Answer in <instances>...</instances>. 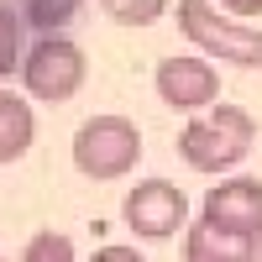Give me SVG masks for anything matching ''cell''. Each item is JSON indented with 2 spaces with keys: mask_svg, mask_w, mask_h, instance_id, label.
I'll return each instance as SVG.
<instances>
[{
  "mask_svg": "<svg viewBox=\"0 0 262 262\" xmlns=\"http://www.w3.org/2000/svg\"><path fill=\"white\" fill-rule=\"evenodd\" d=\"M173 0H100V11L116 21V27H152Z\"/></svg>",
  "mask_w": 262,
  "mask_h": 262,
  "instance_id": "30bf717a",
  "label": "cell"
},
{
  "mask_svg": "<svg viewBox=\"0 0 262 262\" xmlns=\"http://www.w3.org/2000/svg\"><path fill=\"white\" fill-rule=\"evenodd\" d=\"M152 84H158V100L173 111H205L221 100V74L210 58H163Z\"/></svg>",
  "mask_w": 262,
  "mask_h": 262,
  "instance_id": "8992f818",
  "label": "cell"
},
{
  "mask_svg": "<svg viewBox=\"0 0 262 262\" xmlns=\"http://www.w3.org/2000/svg\"><path fill=\"white\" fill-rule=\"evenodd\" d=\"M179 32L205 58H226L236 69H262V32L221 16L210 0H179Z\"/></svg>",
  "mask_w": 262,
  "mask_h": 262,
  "instance_id": "7a4b0ae2",
  "label": "cell"
},
{
  "mask_svg": "<svg viewBox=\"0 0 262 262\" xmlns=\"http://www.w3.org/2000/svg\"><path fill=\"white\" fill-rule=\"evenodd\" d=\"M252 142H257V121L242 111V105H215L210 116L189 121V126L179 131L184 163L200 168V173H226V168H236V163L252 152Z\"/></svg>",
  "mask_w": 262,
  "mask_h": 262,
  "instance_id": "6da1fadb",
  "label": "cell"
},
{
  "mask_svg": "<svg viewBox=\"0 0 262 262\" xmlns=\"http://www.w3.org/2000/svg\"><path fill=\"white\" fill-rule=\"evenodd\" d=\"M205 215L215 226H231L242 236H257L262 242V179H231L215 184L205 194Z\"/></svg>",
  "mask_w": 262,
  "mask_h": 262,
  "instance_id": "52a82bcc",
  "label": "cell"
},
{
  "mask_svg": "<svg viewBox=\"0 0 262 262\" xmlns=\"http://www.w3.org/2000/svg\"><path fill=\"white\" fill-rule=\"evenodd\" d=\"M74 11H79V0H27V16L37 32H58L63 21H74Z\"/></svg>",
  "mask_w": 262,
  "mask_h": 262,
  "instance_id": "8fae6325",
  "label": "cell"
},
{
  "mask_svg": "<svg viewBox=\"0 0 262 262\" xmlns=\"http://www.w3.org/2000/svg\"><path fill=\"white\" fill-rule=\"evenodd\" d=\"M126 226L147 236V242H168V236H179V226L189 221V200H184V189L179 184H168V179H147L126 194Z\"/></svg>",
  "mask_w": 262,
  "mask_h": 262,
  "instance_id": "5b68a950",
  "label": "cell"
},
{
  "mask_svg": "<svg viewBox=\"0 0 262 262\" xmlns=\"http://www.w3.org/2000/svg\"><path fill=\"white\" fill-rule=\"evenodd\" d=\"M226 11H236V16H262V0H221Z\"/></svg>",
  "mask_w": 262,
  "mask_h": 262,
  "instance_id": "5bb4252c",
  "label": "cell"
},
{
  "mask_svg": "<svg viewBox=\"0 0 262 262\" xmlns=\"http://www.w3.org/2000/svg\"><path fill=\"white\" fill-rule=\"evenodd\" d=\"M16 63H21V21H16V11L0 6V79H6Z\"/></svg>",
  "mask_w": 262,
  "mask_h": 262,
  "instance_id": "7c38bea8",
  "label": "cell"
},
{
  "mask_svg": "<svg viewBox=\"0 0 262 262\" xmlns=\"http://www.w3.org/2000/svg\"><path fill=\"white\" fill-rule=\"evenodd\" d=\"M32 137H37L32 105H27V100H16L11 90H0V163H16V158H27Z\"/></svg>",
  "mask_w": 262,
  "mask_h": 262,
  "instance_id": "9c48e42d",
  "label": "cell"
},
{
  "mask_svg": "<svg viewBox=\"0 0 262 262\" xmlns=\"http://www.w3.org/2000/svg\"><path fill=\"white\" fill-rule=\"evenodd\" d=\"M257 236H242L231 226H215L210 215L200 226H189V242H184V257L189 262H252L257 257Z\"/></svg>",
  "mask_w": 262,
  "mask_h": 262,
  "instance_id": "ba28073f",
  "label": "cell"
},
{
  "mask_svg": "<svg viewBox=\"0 0 262 262\" xmlns=\"http://www.w3.org/2000/svg\"><path fill=\"white\" fill-rule=\"evenodd\" d=\"M27 262H48V257H58V262H69L74 257V242L69 236H53V231H42V236H32L27 242V252H21Z\"/></svg>",
  "mask_w": 262,
  "mask_h": 262,
  "instance_id": "4fadbf2b",
  "label": "cell"
},
{
  "mask_svg": "<svg viewBox=\"0 0 262 262\" xmlns=\"http://www.w3.org/2000/svg\"><path fill=\"white\" fill-rule=\"evenodd\" d=\"M142 158V131L126 116H95L74 131V168L84 179H126Z\"/></svg>",
  "mask_w": 262,
  "mask_h": 262,
  "instance_id": "3957f363",
  "label": "cell"
},
{
  "mask_svg": "<svg viewBox=\"0 0 262 262\" xmlns=\"http://www.w3.org/2000/svg\"><path fill=\"white\" fill-rule=\"evenodd\" d=\"M100 257H111V262H137V247H105Z\"/></svg>",
  "mask_w": 262,
  "mask_h": 262,
  "instance_id": "9a60e30c",
  "label": "cell"
},
{
  "mask_svg": "<svg viewBox=\"0 0 262 262\" xmlns=\"http://www.w3.org/2000/svg\"><path fill=\"white\" fill-rule=\"evenodd\" d=\"M84 74H90V63H84V48L58 32H42V42L21 58V79H27V95L32 100H48V105H63L79 95Z\"/></svg>",
  "mask_w": 262,
  "mask_h": 262,
  "instance_id": "277c9868",
  "label": "cell"
}]
</instances>
